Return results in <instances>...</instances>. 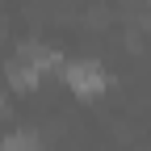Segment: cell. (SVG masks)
Returning <instances> with one entry per match:
<instances>
[{"label":"cell","instance_id":"3","mask_svg":"<svg viewBox=\"0 0 151 151\" xmlns=\"http://www.w3.org/2000/svg\"><path fill=\"white\" fill-rule=\"evenodd\" d=\"M0 151H42V139L34 134V130H17L0 143Z\"/></svg>","mask_w":151,"mask_h":151},{"label":"cell","instance_id":"2","mask_svg":"<svg viewBox=\"0 0 151 151\" xmlns=\"http://www.w3.org/2000/svg\"><path fill=\"white\" fill-rule=\"evenodd\" d=\"M38 80H42V71H38L34 63H25V59L9 63V84L13 88H38Z\"/></svg>","mask_w":151,"mask_h":151},{"label":"cell","instance_id":"1","mask_svg":"<svg viewBox=\"0 0 151 151\" xmlns=\"http://www.w3.org/2000/svg\"><path fill=\"white\" fill-rule=\"evenodd\" d=\"M63 80H67L71 92H80V97H97V92L109 88V71L101 63H92V59H80V63L63 67Z\"/></svg>","mask_w":151,"mask_h":151}]
</instances>
